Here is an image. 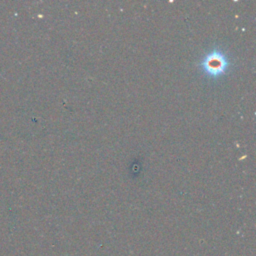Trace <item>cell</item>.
Returning a JSON list of instances; mask_svg holds the SVG:
<instances>
[{"mask_svg":"<svg viewBox=\"0 0 256 256\" xmlns=\"http://www.w3.org/2000/svg\"><path fill=\"white\" fill-rule=\"evenodd\" d=\"M226 65H227V62L225 60V57L217 53L214 55H209L206 58L205 63L203 64V66L205 67V70L211 75H218L222 73L225 70Z\"/></svg>","mask_w":256,"mask_h":256,"instance_id":"6da1fadb","label":"cell"}]
</instances>
